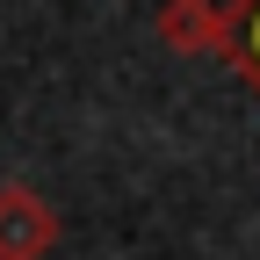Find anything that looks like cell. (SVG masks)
Returning a JSON list of instances; mask_svg holds the SVG:
<instances>
[{
	"label": "cell",
	"instance_id": "obj_3",
	"mask_svg": "<svg viewBox=\"0 0 260 260\" xmlns=\"http://www.w3.org/2000/svg\"><path fill=\"white\" fill-rule=\"evenodd\" d=\"M224 58H232L239 80L260 94V0H232V44H224Z\"/></svg>",
	"mask_w": 260,
	"mask_h": 260
},
{
	"label": "cell",
	"instance_id": "obj_1",
	"mask_svg": "<svg viewBox=\"0 0 260 260\" xmlns=\"http://www.w3.org/2000/svg\"><path fill=\"white\" fill-rule=\"evenodd\" d=\"M58 246V210L29 181H0V260H44Z\"/></svg>",
	"mask_w": 260,
	"mask_h": 260
},
{
	"label": "cell",
	"instance_id": "obj_2",
	"mask_svg": "<svg viewBox=\"0 0 260 260\" xmlns=\"http://www.w3.org/2000/svg\"><path fill=\"white\" fill-rule=\"evenodd\" d=\"M152 29L181 58H224V44H232V0H167Z\"/></svg>",
	"mask_w": 260,
	"mask_h": 260
}]
</instances>
